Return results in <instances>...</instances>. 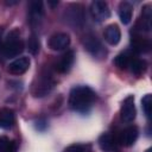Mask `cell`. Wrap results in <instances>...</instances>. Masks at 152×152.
Segmentation results:
<instances>
[{"mask_svg":"<svg viewBox=\"0 0 152 152\" xmlns=\"http://www.w3.org/2000/svg\"><path fill=\"white\" fill-rule=\"evenodd\" d=\"M96 95L94 90L87 86H77L71 89L69 95V107L78 113H87L94 101Z\"/></svg>","mask_w":152,"mask_h":152,"instance_id":"cell-1","label":"cell"},{"mask_svg":"<svg viewBox=\"0 0 152 152\" xmlns=\"http://www.w3.org/2000/svg\"><path fill=\"white\" fill-rule=\"evenodd\" d=\"M24 51V42L20 38V33L18 30H13L8 33L7 38L4 40L2 45V55L7 58H13L19 56Z\"/></svg>","mask_w":152,"mask_h":152,"instance_id":"cell-2","label":"cell"},{"mask_svg":"<svg viewBox=\"0 0 152 152\" xmlns=\"http://www.w3.org/2000/svg\"><path fill=\"white\" fill-rule=\"evenodd\" d=\"M53 86H55V81H53V77L51 76V74L42 72L37 77V81L32 89V94L36 97H43L51 91Z\"/></svg>","mask_w":152,"mask_h":152,"instance_id":"cell-3","label":"cell"},{"mask_svg":"<svg viewBox=\"0 0 152 152\" xmlns=\"http://www.w3.org/2000/svg\"><path fill=\"white\" fill-rule=\"evenodd\" d=\"M90 14L95 21H104L110 17V10L108 4L102 0H95L90 5Z\"/></svg>","mask_w":152,"mask_h":152,"instance_id":"cell-4","label":"cell"},{"mask_svg":"<svg viewBox=\"0 0 152 152\" xmlns=\"http://www.w3.org/2000/svg\"><path fill=\"white\" fill-rule=\"evenodd\" d=\"M83 44H84V48L86 50L94 57H97V58H102L104 55H106V50L102 45V43L93 34H88L87 37H84V40H83Z\"/></svg>","mask_w":152,"mask_h":152,"instance_id":"cell-5","label":"cell"},{"mask_svg":"<svg viewBox=\"0 0 152 152\" xmlns=\"http://www.w3.org/2000/svg\"><path fill=\"white\" fill-rule=\"evenodd\" d=\"M48 45L51 50H55V51L64 50L70 45V36L64 32H57L50 37Z\"/></svg>","mask_w":152,"mask_h":152,"instance_id":"cell-6","label":"cell"},{"mask_svg":"<svg viewBox=\"0 0 152 152\" xmlns=\"http://www.w3.org/2000/svg\"><path fill=\"white\" fill-rule=\"evenodd\" d=\"M121 119L125 122H132L135 119L137 115V110H135V106H134V96L133 95H128L122 104H121Z\"/></svg>","mask_w":152,"mask_h":152,"instance_id":"cell-7","label":"cell"},{"mask_svg":"<svg viewBox=\"0 0 152 152\" xmlns=\"http://www.w3.org/2000/svg\"><path fill=\"white\" fill-rule=\"evenodd\" d=\"M30 68V58L28 57H19L11 62L7 66V70L12 75H21L27 71Z\"/></svg>","mask_w":152,"mask_h":152,"instance_id":"cell-8","label":"cell"},{"mask_svg":"<svg viewBox=\"0 0 152 152\" xmlns=\"http://www.w3.org/2000/svg\"><path fill=\"white\" fill-rule=\"evenodd\" d=\"M99 146L103 152H119V142L109 133H104L99 139Z\"/></svg>","mask_w":152,"mask_h":152,"instance_id":"cell-9","label":"cell"},{"mask_svg":"<svg viewBox=\"0 0 152 152\" xmlns=\"http://www.w3.org/2000/svg\"><path fill=\"white\" fill-rule=\"evenodd\" d=\"M44 18V8L42 1H32L30 4V24L32 26L38 25Z\"/></svg>","mask_w":152,"mask_h":152,"instance_id":"cell-10","label":"cell"},{"mask_svg":"<svg viewBox=\"0 0 152 152\" xmlns=\"http://www.w3.org/2000/svg\"><path fill=\"white\" fill-rule=\"evenodd\" d=\"M74 59H75V53L72 50L66 51L65 53H63L59 58V61L56 64V70L61 74H65L70 70V68L74 64Z\"/></svg>","mask_w":152,"mask_h":152,"instance_id":"cell-11","label":"cell"},{"mask_svg":"<svg viewBox=\"0 0 152 152\" xmlns=\"http://www.w3.org/2000/svg\"><path fill=\"white\" fill-rule=\"evenodd\" d=\"M138 134H139L138 128L135 126H129L121 132L120 138H119V142L124 146H132L135 142Z\"/></svg>","mask_w":152,"mask_h":152,"instance_id":"cell-12","label":"cell"},{"mask_svg":"<svg viewBox=\"0 0 152 152\" xmlns=\"http://www.w3.org/2000/svg\"><path fill=\"white\" fill-rule=\"evenodd\" d=\"M103 37L109 45H116L121 39V31L116 24H112L106 27L103 32Z\"/></svg>","mask_w":152,"mask_h":152,"instance_id":"cell-13","label":"cell"},{"mask_svg":"<svg viewBox=\"0 0 152 152\" xmlns=\"http://www.w3.org/2000/svg\"><path fill=\"white\" fill-rule=\"evenodd\" d=\"M131 44H132V49L133 51L138 52V53H146L150 51L151 49V43L148 39L142 38L141 36H137L134 34L131 39Z\"/></svg>","mask_w":152,"mask_h":152,"instance_id":"cell-14","label":"cell"},{"mask_svg":"<svg viewBox=\"0 0 152 152\" xmlns=\"http://www.w3.org/2000/svg\"><path fill=\"white\" fill-rule=\"evenodd\" d=\"M132 14H133V7L129 2L122 1L119 5V17L120 20L124 25H127L132 20Z\"/></svg>","mask_w":152,"mask_h":152,"instance_id":"cell-15","label":"cell"},{"mask_svg":"<svg viewBox=\"0 0 152 152\" xmlns=\"http://www.w3.org/2000/svg\"><path fill=\"white\" fill-rule=\"evenodd\" d=\"M14 124V112L10 108L0 109V127L11 128Z\"/></svg>","mask_w":152,"mask_h":152,"instance_id":"cell-16","label":"cell"},{"mask_svg":"<svg viewBox=\"0 0 152 152\" xmlns=\"http://www.w3.org/2000/svg\"><path fill=\"white\" fill-rule=\"evenodd\" d=\"M133 57H134V56H133L131 52H128V51L121 52V53H119V55L114 58V64H115L119 69L126 70V69L129 68V64H131Z\"/></svg>","mask_w":152,"mask_h":152,"instance_id":"cell-17","label":"cell"},{"mask_svg":"<svg viewBox=\"0 0 152 152\" xmlns=\"http://www.w3.org/2000/svg\"><path fill=\"white\" fill-rule=\"evenodd\" d=\"M146 66H147V64H146V62H145L144 59H140V58L133 57V59H132V62H131V64H129V68H128V69H131L132 74H134V75L139 76V75H141L142 72H145Z\"/></svg>","mask_w":152,"mask_h":152,"instance_id":"cell-18","label":"cell"},{"mask_svg":"<svg viewBox=\"0 0 152 152\" xmlns=\"http://www.w3.org/2000/svg\"><path fill=\"white\" fill-rule=\"evenodd\" d=\"M151 6L150 5H145L142 7V12H141V18H140V23H141V27L140 30H145L148 31L151 28Z\"/></svg>","mask_w":152,"mask_h":152,"instance_id":"cell-19","label":"cell"},{"mask_svg":"<svg viewBox=\"0 0 152 152\" xmlns=\"http://www.w3.org/2000/svg\"><path fill=\"white\" fill-rule=\"evenodd\" d=\"M39 48H40L39 39H38V37H37L34 33H32V34L28 37V39H27V49H28V51H30L32 55H36V53H38Z\"/></svg>","mask_w":152,"mask_h":152,"instance_id":"cell-20","label":"cell"},{"mask_svg":"<svg viewBox=\"0 0 152 152\" xmlns=\"http://www.w3.org/2000/svg\"><path fill=\"white\" fill-rule=\"evenodd\" d=\"M141 107H142V110H144L146 118L150 119L151 113H152V96H151V94H146L141 99Z\"/></svg>","mask_w":152,"mask_h":152,"instance_id":"cell-21","label":"cell"},{"mask_svg":"<svg viewBox=\"0 0 152 152\" xmlns=\"http://www.w3.org/2000/svg\"><path fill=\"white\" fill-rule=\"evenodd\" d=\"M64 152H90L89 144H72L68 146Z\"/></svg>","mask_w":152,"mask_h":152,"instance_id":"cell-22","label":"cell"},{"mask_svg":"<svg viewBox=\"0 0 152 152\" xmlns=\"http://www.w3.org/2000/svg\"><path fill=\"white\" fill-rule=\"evenodd\" d=\"M10 139L7 137H0V152H6L10 146Z\"/></svg>","mask_w":152,"mask_h":152,"instance_id":"cell-23","label":"cell"},{"mask_svg":"<svg viewBox=\"0 0 152 152\" xmlns=\"http://www.w3.org/2000/svg\"><path fill=\"white\" fill-rule=\"evenodd\" d=\"M6 152H17V144H15V141H11L10 142V146H8Z\"/></svg>","mask_w":152,"mask_h":152,"instance_id":"cell-24","label":"cell"},{"mask_svg":"<svg viewBox=\"0 0 152 152\" xmlns=\"http://www.w3.org/2000/svg\"><path fill=\"white\" fill-rule=\"evenodd\" d=\"M2 45H4V28L0 27V52L2 50Z\"/></svg>","mask_w":152,"mask_h":152,"instance_id":"cell-25","label":"cell"},{"mask_svg":"<svg viewBox=\"0 0 152 152\" xmlns=\"http://www.w3.org/2000/svg\"><path fill=\"white\" fill-rule=\"evenodd\" d=\"M50 6H56V5H58V1H55V2H52V1H49L48 2Z\"/></svg>","mask_w":152,"mask_h":152,"instance_id":"cell-26","label":"cell"},{"mask_svg":"<svg viewBox=\"0 0 152 152\" xmlns=\"http://www.w3.org/2000/svg\"><path fill=\"white\" fill-rule=\"evenodd\" d=\"M151 151H152L151 148H147V150H146V152H151Z\"/></svg>","mask_w":152,"mask_h":152,"instance_id":"cell-27","label":"cell"}]
</instances>
